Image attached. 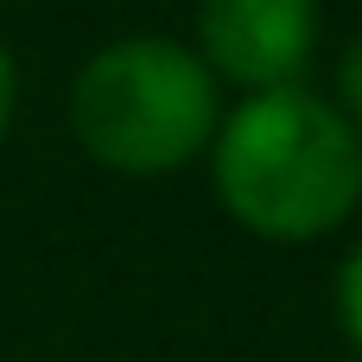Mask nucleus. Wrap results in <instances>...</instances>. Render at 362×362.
<instances>
[{"label": "nucleus", "mask_w": 362, "mask_h": 362, "mask_svg": "<svg viewBox=\"0 0 362 362\" xmlns=\"http://www.w3.org/2000/svg\"><path fill=\"white\" fill-rule=\"evenodd\" d=\"M337 325H344L350 350L362 356V242L344 255V267H337Z\"/></svg>", "instance_id": "4"}, {"label": "nucleus", "mask_w": 362, "mask_h": 362, "mask_svg": "<svg viewBox=\"0 0 362 362\" xmlns=\"http://www.w3.org/2000/svg\"><path fill=\"white\" fill-rule=\"evenodd\" d=\"M325 38L318 0H204L197 6V57L216 83H235L242 95L293 89L305 83Z\"/></svg>", "instance_id": "3"}, {"label": "nucleus", "mask_w": 362, "mask_h": 362, "mask_svg": "<svg viewBox=\"0 0 362 362\" xmlns=\"http://www.w3.org/2000/svg\"><path fill=\"white\" fill-rule=\"evenodd\" d=\"M13 108H19V64H13V51L0 45V140H6V127H13Z\"/></svg>", "instance_id": "6"}, {"label": "nucleus", "mask_w": 362, "mask_h": 362, "mask_svg": "<svg viewBox=\"0 0 362 362\" xmlns=\"http://www.w3.org/2000/svg\"><path fill=\"white\" fill-rule=\"evenodd\" d=\"M223 121V83L210 64L159 32L102 45L70 83L76 146L121 178H165L210 153Z\"/></svg>", "instance_id": "2"}, {"label": "nucleus", "mask_w": 362, "mask_h": 362, "mask_svg": "<svg viewBox=\"0 0 362 362\" xmlns=\"http://www.w3.org/2000/svg\"><path fill=\"white\" fill-rule=\"evenodd\" d=\"M337 108H344V121L362 134V32L344 45V57H337Z\"/></svg>", "instance_id": "5"}, {"label": "nucleus", "mask_w": 362, "mask_h": 362, "mask_svg": "<svg viewBox=\"0 0 362 362\" xmlns=\"http://www.w3.org/2000/svg\"><path fill=\"white\" fill-rule=\"evenodd\" d=\"M216 204L261 242L299 248L344 229L362 204V134L305 83L223 108L210 140Z\"/></svg>", "instance_id": "1"}]
</instances>
